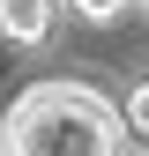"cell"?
Wrapping results in <instances>:
<instances>
[{"label": "cell", "mask_w": 149, "mask_h": 156, "mask_svg": "<svg viewBox=\"0 0 149 156\" xmlns=\"http://www.w3.org/2000/svg\"><path fill=\"white\" fill-rule=\"evenodd\" d=\"M127 126H134V134H149V82L127 97Z\"/></svg>", "instance_id": "277c9868"}, {"label": "cell", "mask_w": 149, "mask_h": 156, "mask_svg": "<svg viewBox=\"0 0 149 156\" xmlns=\"http://www.w3.org/2000/svg\"><path fill=\"white\" fill-rule=\"evenodd\" d=\"M127 8H134V0H74V15H89V23H119Z\"/></svg>", "instance_id": "3957f363"}, {"label": "cell", "mask_w": 149, "mask_h": 156, "mask_svg": "<svg viewBox=\"0 0 149 156\" xmlns=\"http://www.w3.org/2000/svg\"><path fill=\"white\" fill-rule=\"evenodd\" d=\"M119 112L82 82H37L0 119V156H104L119 149Z\"/></svg>", "instance_id": "6da1fadb"}, {"label": "cell", "mask_w": 149, "mask_h": 156, "mask_svg": "<svg viewBox=\"0 0 149 156\" xmlns=\"http://www.w3.org/2000/svg\"><path fill=\"white\" fill-rule=\"evenodd\" d=\"M52 30V0H0V37L8 45H45Z\"/></svg>", "instance_id": "7a4b0ae2"}]
</instances>
